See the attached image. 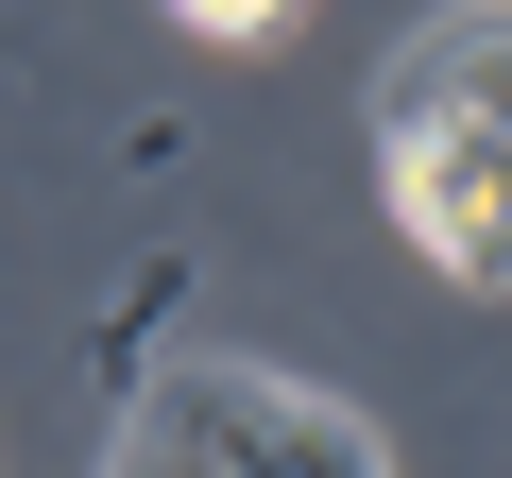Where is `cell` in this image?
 Returning <instances> with one entry per match:
<instances>
[{"label": "cell", "mask_w": 512, "mask_h": 478, "mask_svg": "<svg viewBox=\"0 0 512 478\" xmlns=\"http://www.w3.org/2000/svg\"><path fill=\"white\" fill-rule=\"evenodd\" d=\"M376 137H495V154H512V18H495V0L427 18V35L376 69Z\"/></svg>", "instance_id": "2"}, {"label": "cell", "mask_w": 512, "mask_h": 478, "mask_svg": "<svg viewBox=\"0 0 512 478\" xmlns=\"http://www.w3.org/2000/svg\"><path fill=\"white\" fill-rule=\"evenodd\" d=\"M154 427H188L222 478H393L376 461V427L342 410V393H308V376H274V359H154V393H137Z\"/></svg>", "instance_id": "1"}, {"label": "cell", "mask_w": 512, "mask_h": 478, "mask_svg": "<svg viewBox=\"0 0 512 478\" xmlns=\"http://www.w3.org/2000/svg\"><path fill=\"white\" fill-rule=\"evenodd\" d=\"M103 478H222L188 427H154V410H120V444H103Z\"/></svg>", "instance_id": "5"}, {"label": "cell", "mask_w": 512, "mask_h": 478, "mask_svg": "<svg viewBox=\"0 0 512 478\" xmlns=\"http://www.w3.org/2000/svg\"><path fill=\"white\" fill-rule=\"evenodd\" d=\"M393 222L461 291H512V154L495 137H393Z\"/></svg>", "instance_id": "3"}, {"label": "cell", "mask_w": 512, "mask_h": 478, "mask_svg": "<svg viewBox=\"0 0 512 478\" xmlns=\"http://www.w3.org/2000/svg\"><path fill=\"white\" fill-rule=\"evenodd\" d=\"M171 308H188V257H137V291L103 308V376H120V410L154 393V325H171Z\"/></svg>", "instance_id": "4"}, {"label": "cell", "mask_w": 512, "mask_h": 478, "mask_svg": "<svg viewBox=\"0 0 512 478\" xmlns=\"http://www.w3.org/2000/svg\"><path fill=\"white\" fill-rule=\"evenodd\" d=\"M171 18H188V35H274L291 0H171Z\"/></svg>", "instance_id": "6"}]
</instances>
